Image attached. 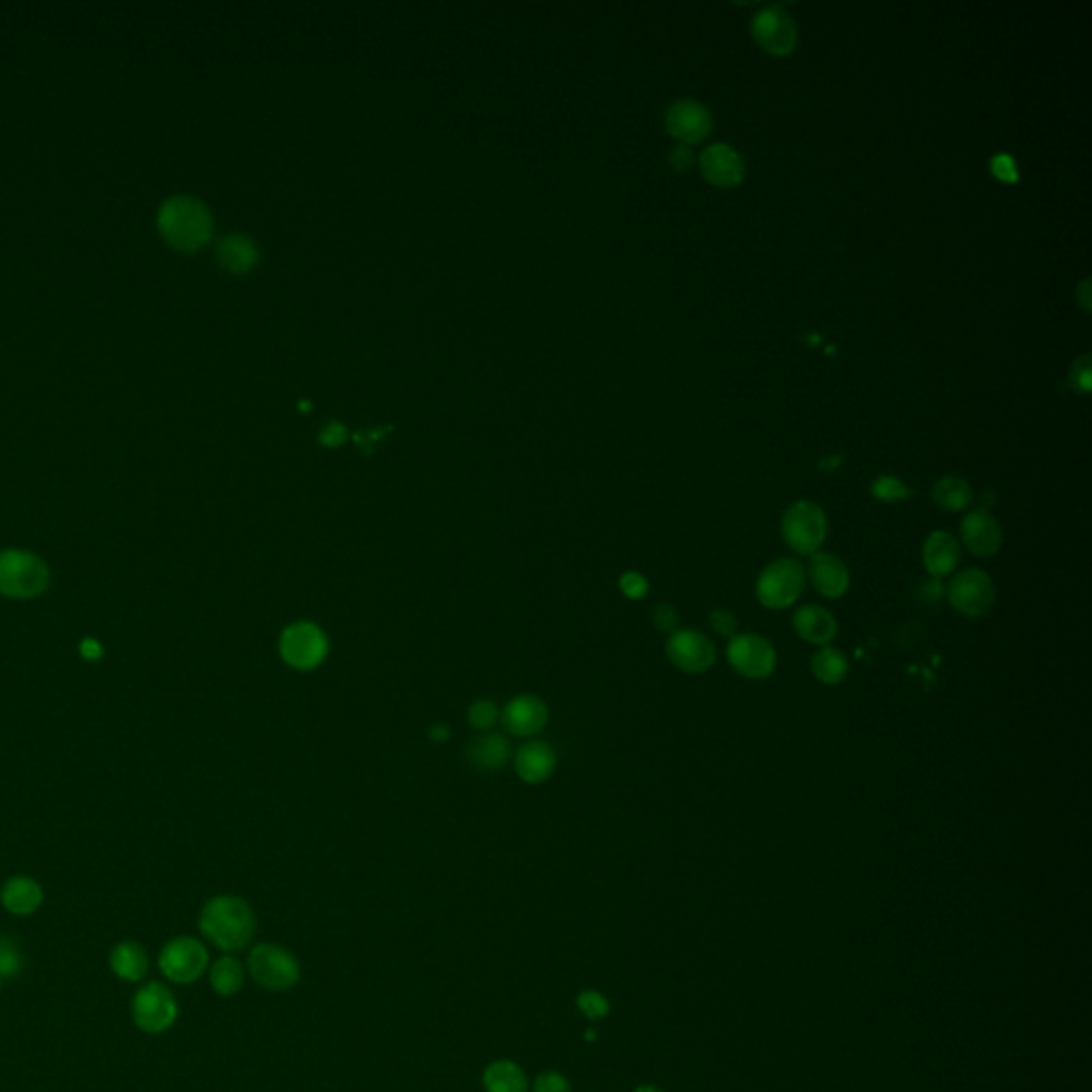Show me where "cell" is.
<instances>
[{"label": "cell", "instance_id": "cell-1", "mask_svg": "<svg viewBox=\"0 0 1092 1092\" xmlns=\"http://www.w3.org/2000/svg\"><path fill=\"white\" fill-rule=\"evenodd\" d=\"M199 928L222 952H239L256 933V915L243 898L222 894L205 903Z\"/></svg>", "mask_w": 1092, "mask_h": 1092}, {"label": "cell", "instance_id": "cell-2", "mask_svg": "<svg viewBox=\"0 0 1092 1092\" xmlns=\"http://www.w3.org/2000/svg\"><path fill=\"white\" fill-rule=\"evenodd\" d=\"M158 229L171 246L192 252L209 241L212 216L199 199L180 195L161 207Z\"/></svg>", "mask_w": 1092, "mask_h": 1092}, {"label": "cell", "instance_id": "cell-3", "mask_svg": "<svg viewBox=\"0 0 1092 1092\" xmlns=\"http://www.w3.org/2000/svg\"><path fill=\"white\" fill-rule=\"evenodd\" d=\"M50 587V568L33 551H0V593L14 600H31Z\"/></svg>", "mask_w": 1092, "mask_h": 1092}, {"label": "cell", "instance_id": "cell-4", "mask_svg": "<svg viewBox=\"0 0 1092 1092\" xmlns=\"http://www.w3.org/2000/svg\"><path fill=\"white\" fill-rule=\"evenodd\" d=\"M807 574L799 559L782 557L771 561L756 581V598L771 610L794 606L805 589Z\"/></svg>", "mask_w": 1092, "mask_h": 1092}, {"label": "cell", "instance_id": "cell-5", "mask_svg": "<svg viewBox=\"0 0 1092 1092\" xmlns=\"http://www.w3.org/2000/svg\"><path fill=\"white\" fill-rule=\"evenodd\" d=\"M250 977L269 992H286L301 979L299 960L278 943H258L248 954Z\"/></svg>", "mask_w": 1092, "mask_h": 1092}, {"label": "cell", "instance_id": "cell-6", "mask_svg": "<svg viewBox=\"0 0 1092 1092\" xmlns=\"http://www.w3.org/2000/svg\"><path fill=\"white\" fill-rule=\"evenodd\" d=\"M828 521L826 513L816 502H794L782 517L784 542L799 555H816L826 542Z\"/></svg>", "mask_w": 1092, "mask_h": 1092}, {"label": "cell", "instance_id": "cell-7", "mask_svg": "<svg viewBox=\"0 0 1092 1092\" xmlns=\"http://www.w3.org/2000/svg\"><path fill=\"white\" fill-rule=\"evenodd\" d=\"M280 655L290 668L309 672L326 659L329 638L320 625L312 621H295L280 634Z\"/></svg>", "mask_w": 1092, "mask_h": 1092}, {"label": "cell", "instance_id": "cell-8", "mask_svg": "<svg viewBox=\"0 0 1092 1092\" xmlns=\"http://www.w3.org/2000/svg\"><path fill=\"white\" fill-rule=\"evenodd\" d=\"M725 655L735 672L750 681L769 678L777 668V651L773 642L760 634L733 636Z\"/></svg>", "mask_w": 1092, "mask_h": 1092}, {"label": "cell", "instance_id": "cell-9", "mask_svg": "<svg viewBox=\"0 0 1092 1092\" xmlns=\"http://www.w3.org/2000/svg\"><path fill=\"white\" fill-rule=\"evenodd\" d=\"M158 967L173 984H192L207 971L209 954L199 939L178 937L163 947Z\"/></svg>", "mask_w": 1092, "mask_h": 1092}, {"label": "cell", "instance_id": "cell-10", "mask_svg": "<svg viewBox=\"0 0 1092 1092\" xmlns=\"http://www.w3.org/2000/svg\"><path fill=\"white\" fill-rule=\"evenodd\" d=\"M945 595L954 610H958L964 617L977 619L992 610L996 591L992 578L984 570L969 568L952 578L950 587L945 589Z\"/></svg>", "mask_w": 1092, "mask_h": 1092}, {"label": "cell", "instance_id": "cell-11", "mask_svg": "<svg viewBox=\"0 0 1092 1092\" xmlns=\"http://www.w3.org/2000/svg\"><path fill=\"white\" fill-rule=\"evenodd\" d=\"M670 663L685 674H704L717 661L715 642L698 629H676L666 640Z\"/></svg>", "mask_w": 1092, "mask_h": 1092}, {"label": "cell", "instance_id": "cell-12", "mask_svg": "<svg viewBox=\"0 0 1092 1092\" xmlns=\"http://www.w3.org/2000/svg\"><path fill=\"white\" fill-rule=\"evenodd\" d=\"M133 1020L141 1030L152 1035L169 1030L178 1020L173 992L158 981L144 986L133 998Z\"/></svg>", "mask_w": 1092, "mask_h": 1092}, {"label": "cell", "instance_id": "cell-13", "mask_svg": "<svg viewBox=\"0 0 1092 1092\" xmlns=\"http://www.w3.org/2000/svg\"><path fill=\"white\" fill-rule=\"evenodd\" d=\"M752 35L769 54L775 56L792 54L799 41V31L792 16L779 5L765 7L754 16Z\"/></svg>", "mask_w": 1092, "mask_h": 1092}, {"label": "cell", "instance_id": "cell-14", "mask_svg": "<svg viewBox=\"0 0 1092 1092\" xmlns=\"http://www.w3.org/2000/svg\"><path fill=\"white\" fill-rule=\"evenodd\" d=\"M960 540L975 557L990 559L1003 547V527L990 510L977 508L962 519Z\"/></svg>", "mask_w": 1092, "mask_h": 1092}, {"label": "cell", "instance_id": "cell-15", "mask_svg": "<svg viewBox=\"0 0 1092 1092\" xmlns=\"http://www.w3.org/2000/svg\"><path fill=\"white\" fill-rule=\"evenodd\" d=\"M500 721L504 723L506 733H510L513 737L532 739L544 730V725L549 721V708L538 695L521 693L502 708Z\"/></svg>", "mask_w": 1092, "mask_h": 1092}, {"label": "cell", "instance_id": "cell-16", "mask_svg": "<svg viewBox=\"0 0 1092 1092\" xmlns=\"http://www.w3.org/2000/svg\"><path fill=\"white\" fill-rule=\"evenodd\" d=\"M666 129L683 146L700 144L712 131V116L698 101L683 99V101H676L670 105V110L666 114Z\"/></svg>", "mask_w": 1092, "mask_h": 1092}, {"label": "cell", "instance_id": "cell-17", "mask_svg": "<svg viewBox=\"0 0 1092 1092\" xmlns=\"http://www.w3.org/2000/svg\"><path fill=\"white\" fill-rule=\"evenodd\" d=\"M700 171L712 186L735 188L745 178V163L735 148L717 144L702 152Z\"/></svg>", "mask_w": 1092, "mask_h": 1092}, {"label": "cell", "instance_id": "cell-18", "mask_svg": "<svg viewBox=\"0 0 1092 1092\" xmlns=\"http://www.w3.org/2000/svg\"><path fill=\"white\" fill-rule=\"evenodd\" d=\"M805 574L809 576L813 589L828 600L843 598L852 583L845 561L841 557H837L833 553H824V551H818L816 555L809 557V566L805 568Z\"/></svg>", "mask_w": 1092, "mask_h": 1092}, {"label": "cell", "instance_id": "cell-19", "mask_svg": "<svg viewBox=\"0 0 1092 1092\" xmlns=\"http://www.w3.org/2000/svg\"><path fill=\"white\" fill-rule=\"evenodd\" d=\"M922 561L933 578L950 576L960 564V544L956 536L945 530L928 534L922 547Z\"/></svg>", "mask_w": 1092, "mask_h": 1092}, {"label": "cell", "instance_id": "cell-20", "mask_svg": "<svg viewBox=\"0 0 1092 1092\" xmlns=\"http://www.w3.org/2000/svg\"><path fill=\"white\" fill-rule=\"evenodd\" d=\"M792 623L796 634L816 646H828L839 634V623L835 615L820 604H805L796 608Z\"/></svg>", "mask_w": 1092, "mask_h": 1092}, {"label": "cell", "instance_id": "cell-21", "mask_svg": "<svg viewBox=\"0 0 1092 1092\" xmlns=\"http://www.w3.org/2000/svg\"><path fill=\"white\" fill-rule=\"evenodd\" d=\"M513 765H515V771L521 782L536 786V784H544L553 775L557 760H555V752L547 743L527 741L517 750Z\"/></svg>", "mask_w": 1092, "mask_h": 1092}, {"label": "cell", "instance_id": "cell-22", "mask_svg": "<svg viewBox=\"0 0 1092 1092\" xmlns=\"http://www.w3.org/2000/svg\"><path fill=\"white\" fill-rule=\"evenodd\" d=\"M0 901L14 915H31L44 905V888L33 877L18 875L3 886Z\"/></svg>", "mask_w": 1092, "mask_h": 1092}, {"label": "cell", "instance_id": "cell-23", "mask_svg": "<svg viewBox=\"0 0 1092 1092\" xmlns=\"http://www.w3.org/2000/svg\"><path fill=\"white\" fill-rule=\"evenodd\" d=\"M468 760L481 771H498L510 760V743L506 737L483 733L468 745Z\"/></svg>", "mask_w": 1092, "mask_h": 1092}, {"label": "cell", "instance_id": "cell-24", "mask_svg": "<svg viewBox=\"0 0 1092 1092\" xmlns=\"http://www.w3.org/2000/svg\"><path fill=\"white\" fill-rule=\"evenodd\" d=\"M112 971L124 981H141L150 971L148 952L135 941L118 943L110 954Z\"/></svg>", "mask_w": 1092, "mask_h": 1092}, {"label": "cell", "instance_id": "cell-25", "mask_svg": "<svg viewBox=\"0 0 1092 1092\" xmlns=\"http://www.w3.org/2000/svg\"><path fill=\"white\" fill-rule=\"evenodd\" d=\"M483 1086L487 1092H530L525 1071L513 1060H495L483 1073Z\"/></svg>", "mask_w": 1092, "mask_h": 1092}, {"label": "cell", "instance_id": "cell-26", "mask_svg": "<svg viewBox=\"0 0 1092 1092\" xmlns=\"http://www.w3.org/2000/svg\"><path fill=\"white\" fill-rule=\"evenodd\" d=\"M933 502L945 513H960L971 506L973 489L960 476H943L933 487Z\"/></svg>", "mask_w": 1092, "mask_h": 1092}, {"label": "cell", "instance_id": "cell-27", "mask_svg": "<svg viewBox=\"0 0 1092 1092\" xmlns=\"http://www.w3.org/2000/svg\"><path fill=\"white\" fill-rule=\"evenodd\" d=\"M246 981V969L235 956H220L209 969V984L220 996H235Z\"/></svg>", "mask_w": 1092, "mask_h": 1092}, {"label": "cell", "instance_id": "cell-28", "mask_svg": "<svg viewBox=\"0 0 1092 1092\" xmlns=\"http://www.w3.org/2000/svg\"><path fill=\"white\" fill-rule=\"evenodd\" d=\"M811 670L820 683L839 685L845 681V676L850 672V661L843 651L828 644V646H820V651L813 655Z\"/></svg>", "mask_w": 1092, "mask_h": 1092}, {"label": "cell", "instance_id": "cell-29", "mask_svg": "<svg viewBox=\"0 0 1092 1092\" xmlns=\"http://www.w3.org/2000/svg\"><path fill=\"white\" fill-rule=\"evenodd\" d=\"M218 256H220V263L235 273H243L256 263V250H254L252 241L243 235L224 237L218 246Z\"/></svg>", "mask_w": 1092, "mask_h": 1092}, {"label": "cell", "instance_id": "cell-30", "mask_svg": "<svg viewBox=\"0 0 1092 1092\" xmlns=\"http://www.w3.org/2000/svg\"><path fill=\"white\" fill-rule=\"evenodd\" d=\"M871 493L875 500L879 502H888V504H894V502H903V500H909L911 498V489L898 481L896 476H879L875 478V483L871 485Z\"/></svg>", "mask_w": 1092, "mask_h": 1092}, {"label": "cell", "instance_id": "cell-31", "mask_svg": "<svg viewBox=\"0 0 1092 1092\" xmlns=\"http://www.w3.org/2000/svg\"><path fill=\"white\" fill-rule=\"evenodd\" d=\"M22 967H24V956H22V950L18 947V943H14L7 937H0V977H3L5 981L14 979L22 973Z\"/></svg>", "mask_w": 1092, "mask_h": 1092}, {"label": "cell", "instance_id": "cell-32", "mask_svg": "<svg viewBox=\"0 0 1092 1092\" xmlns=\"http://www.w3.org/2000/svg\"><path fill=\"white\" fill-rule=\"evenodd\" d=\"M500 715H502V710L491 700H476L468 708V721L481 733H489L491 727L500 721Z\"/></svg>", "mask_w": 1092, "mask_h": 1092}, {"label": "cell", "instance_id": "cell-33", "mask_svg": "<svg viewBox=\"0 0 1092 1092\" xmlns=\"http://www.w3.org/2000/svg\"><path fill=\"white\" fill-rule=\"evenodd\" d=\"M578 1003V1009L585 1018L589 1020H600L604 1018L608 1011H610V1003L604 994H600L598 990H583L576 998Z\"/></svg>", "mask_w": 1092, "mask_h": 1092}, {"label": "cell", "instance_id": "cell-34", "mask_svg": "<svg viewBox=\"0 0 1092 1092\" xmlns=\"http://www.w3.org/2000/svg\"><path fill=\"white\" fill-rule=\"evenodd\" d=\"M708 623L712 627V632L717 636H723L730 640L733 636H737V629H739V619L735 612L725 610V608H715L710 615H708Z\"/></svg>", "mask_w": 1092, "mask_h": 1092}, {"label": "cell", "instance_id": "cell-35", "mask_svg": "<svg viewBox=\"0 0 1092 1092\" xmlns=\"http://www.w3.org/2000/svg\"><path fill=\"white\" fill-rule=\"evenodd\" d=\"M532 1092H572V1083L559 1071H544L534 1079Z\"/></svg>", "mask_w": 1092, "mask_h": 1092}, {"label": "cell", "instance_id": "cell-36", "mask_svg": "<svg viewBox=\"0 0 1092 1092\" xmlns=\"http://www.w3.org/2000/svg\"><path fill=\"white\" fill-rule=\"evenodd\" d=\"M1069 381H1071V387H1073L1075 391H1079V393H1088V391H1090V385H1092V368H1090V356H1088V354L1079 356V358L1073 363Z\"/></svg>", "mask_w": 1092, "mask_h": 1092}, {"label": "cell", "instance_id": "cell-37", "mask_svg": "<svg viewBox=\"0 0 1092 1092\" xmlns=\"http://www.w3.org/2000/svg\"><path fill=\"white\" fill-rule=\"evenodd\" d=\"M619 587L621 591L632 598V600H640L646 595V589H649V583L644 576H640L638 572H625L619 581Z\"/></svg>", "mask_w": 1092, "mask_h": 1092}, {"label": "cell", "instance_id": "cell-38", "mask_svg": "<svg viewBox=\"0 0 1092 1092\" xmlns=\"http://www.w3.org/2000/svg\"><path fill=\"white\" fill-rule=\"evenodd\" d=\"M653 623L659 632H676L678 629V612L670 604H659L653 610Z\"/></svg>", "mask_w": 1092, "mask_h": 1092}, {"label": "cell", "instance_id": "cell-39", "mask_svg": "<svg viewBox=\"0 0 1092 1092\" xmlns=\"http://www.w3.org/2000/svg\"><path fill=\"white\" fill-rule=\"evenodd\" d=\"M992 173L1003 180V182H1015L1018 180V169H1015V163L1011 156L1007 154H998L992 158Z\"/></svg>", "mask_w": 1092, "mask_h": 1092}, {"label": "cell", "instance_id": "cell-40", "mask_svg": "<svg viewBox=\"0 0 1092 1092\" xmlns=\"http://www.w3.org/2000/svg\"><path fill=\"white\" fill-rule=\"evenodd\" d=\"M670 163H672V167H674L676 171H687V169L691 167V163H693L691 150H689L687 146H678V148H674V150H672V154H670Z\"/></svg>", "mask_w": 1092, "mask_h": 1092}, {"label": "cell", "instance_id": "cell-41", "mask_svg": "<svg viewBox=\"0 0 1092 1092\" xmlns=\"http://www.w3.org/2000/svg\"><path fill=\"white\" fill-rule=\"evenodd\" d=\"M341 440H343V430H341L339 425H329V427H326V432L322 434V442H324V444H329V447H331V444L335 447V444H339Z\"/></svg>", "mask_w": 1092, "mask_h": 1092}, {"label": "cell", "instance_id": "cell-42", "mask_svg": "<svg viewBox=\"0 0 1092 1092\" xmlns=\"http://www.w3.org/2000/svg\"><path fill=\"white\" fill-rule=\"evenodd\" d=\"M432 739H434L436 743H444V741L449 739V730H447V727H444L442 723H438V725H434V727H432Z\"/></svg>", "mask_w": 1092, "mask_h": 1092}, {"label": "cell", "instance_id": "cell-43", "mask_svg": "<svg viewBox=\"0 0 1092 1092\" xmlns=\"http://www.w3.org/2000/svg\"><path fill=\"white\" fill-rule=\"evenodd\" d=\"M634 1092H663V1090H661V1088H657V1086H651V1083H644V1086H638V1088H636V1090H634Z\"/></svg>", "mask_w": 1092, "mask_h": 1092}, {"label": "cell", "instance_id": "cell-44", "mask_svg": "<svg viewBox=\"0 0 1092 1092\" xmlns=\"http://www.w3.org/2000/svg\"><path fill=\"white\" fill-rule=\"evenodd\" d=\"M3 984H5V979H3V977H0V988H3Z\"/></svg>", "mask_w": 1092, "mask_h": 1092}]
</instances>
